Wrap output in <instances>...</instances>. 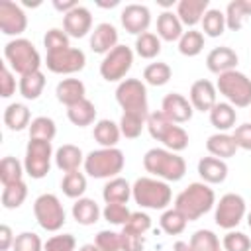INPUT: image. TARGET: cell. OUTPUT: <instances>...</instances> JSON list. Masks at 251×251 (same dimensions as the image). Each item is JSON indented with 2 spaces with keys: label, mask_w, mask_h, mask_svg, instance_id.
I'll return each instance as SVG.
<instances>
[{
  "label": "cell",
  "mask_w": 251,
  "mask_h": 251,
  "mask_svg": "<svg viewBox=\"0 0 251 251\" xmlns=\"http://www.w3.org/2000/svg\"><path fill=\"white\" fill-rule=\"evenodd\" d=\"M27 27V18L24 10L12 0H0V29L6 35L24 33Z\"/></svg>",
  "instance_id": "obj_13"
},
{
  "label": "cell",
  "mask_w": 251,
  "mask_h": 251,
  "mask_svg": "<svg viewBox=\"0 0 251 251\" xmlns=\"http://www.w3.org/2000/svg\"><path fill=\"white\" fill-rule=\"evenodd\" d=\"M25 173L31 178L47 176L51 169V141L43 139H29L25 147Z\"/></svg>",
  "instance_id": "obj_9"
},
{
  "label": "cell",
  "mask_w": 251,
  "mask_h": 251,
  "mask_svg": "<svg viewBox=\"0 0 251 251\" xmlns=\"http://www.w3.org/2000/svg\"><path fill=\"white\" fill-rule=\"evenodd\" d=\"M198 175L202 176L204 182L218 184L224 182L227 176V165L218 159V157H202L198 161Z\"/></svg>",
  "instance_id": "obj_20"
},
{
  "label": "cell",
  "mask_w": 251,
  "mask_h": 251,
  "mask_svg": "<svg viewBox=\"0 0 251 251\" xmlns=\"http://www.w3.org/2000/svg\"><path fill=\"white\" fill-rule=\"evenodd\" d=\"M226 14H222L220 10H208L202 18V29L206 35L210 37H220L226 29Z\"/></svg>",
  "instance_id": "obj_38"
},
{
  "label": "cell",
  "mask_w": 251,
  "mask_h": 251,
  "mask_svg": "<svg viewBox=\"0 0 251 251\" xmlns=\"http://www.w3.org/2000/svg\"><path fill=\"white\" fill-rule=\"evenodd\" d=\"M116 100L124 112L149 116L147 112V90L145 84L137 78H126L116 88Z\"/></svg>",
  "instance_id": "obj_7"
},
{
  "label": "cell",
  "mask_w": 251,
  "mask_h": 251,
  "mask_svg": "<svg viewBox=\"0 0 251 251\" xmlns=\"http://www.w3.org/2000/svg\"><path fill=\"white\" fill-rule=\"evenodd\" d=\"M133 63V53L127 45H116L110 53H106L102 65H100V75L104 80L114 82L126 76V73L131 69Z\"/></svg>",
  "instance_id": "obj_10"
},
{
  "label": "cell",
  "mask_w": 251,
  "mask_h": 251,
  "mask_svg": "<svg viewBox=\"0 0 251 251\" xmlns=\"http://www.w3.org/2000/svg\"><path fill=\"white\" fill-rule=\"evenodd\" d=\"M206 65L212 73L224 75L227 71H233V67L237 65V53L231 47H216L208 53Z\"/></svg>",
  "instance_id": "obj_18"
},
{
  "label": "cell",
  "mask_w": 251,
  "mask_h": 251,
  "mask_svg": "<svg viewBox=\"0 0 251 251\" xmlns=\"http://www.w3.org/2000/svg\"><path fill=\"white\" fill-rule=\"evenodd\" d=\"M84 169L94 178H110L124 169V153L116 147L92 151L84 161Z\"/></svg>",
  "instance_id": "obj_5"
},
{
  "label": "cell",
  "mask_w": 251,
  "mask_h": 251,
  "mask_svg": "<svg viewBox=\"0 0 251 251\" xmlns=\"http://www.w3.org/2000/svg\"><path fill=\"white\" fill-rule=\"evenodd\" d=\"M63 27H65V33L71 37H84L92 27V16L86 8L76 6L73 12L65 14Z\"/></svg>",
  "instance_id": "obj_16"
},
{
  "label": "cell",
  "mask_w": 251,
  "mask_h": 251,
  "mask_svg": "<svg viewBox=\"0 0 251 251\" xmlns=\"http://www.w3.org/2000/svg\"><path fill=\"white\" fill-rule=\"evenodd\" d=\"M120 127L112 122V120H100L94 126V139L102 145V147H114L120 139Z\"/></svg>",
  "instance_id": "obj_33"
},
{
  "label": "cell",
  "mask_w": 251,
  "mask_h": 251,
  "mask_svg": "<svg viewBox=\"0 0 251 251\" xmlns=\"http://www.w3.org/2000/svg\"><path fill=\"white\" fill-rule=\"evenodd\" d=\"M175 251H192V247L188 243H184V241H176L175 243Z\"/></svg>",
  "instance_id": "obj_59"
},
{
  "label": "cell",
  "mask_w": 251,
  "mask_h": 251,
  "mask_svg": "<svg viewBox=\"0 0 251 251\" xmlns=\"http://www.w3.org/2000/svg\"><path fill=\"white\" fill-rule=\"evenodd\" d=\"M96 247L100 251H122V239L116 231H100L96 235Z\"/></svg>",
  "instance_id": "obj_52"
},
{
  "label": "cell",
  "mask_w": 251,
  "mask_h": 251,
  "mask_svg": "<svg viewBox=\"0 0 251 251\" xmlns=\"http://www.w3.org/2000/svg\"><path fill=\"white\" fill-rule=\"evenodd\" d=\"M12 249H14V251H41V239H39V235H35V233L24 231V233L16 235Z\"/></svg>",
  "instance_id": "obj_49"
},
{
  "label": "cell",
  "mask_w": 251,
  "mask_h": 251,
  "mask_svg": "<svg viewBox=\"0 0 251 251\" xmlns=\"http://www.w3.org/2000/svg\"><path fill=\"white\" fill-rule=\"evenodd\" d=\"M67 116H69V120H71V124H75V126H78V127H84V126H90L92 122H94V118H96V108H94V104L90 102V100H80L78 104H75V106H71L69 110H67Z\"/></svg>",
  "instance_id": "obj_29"
},
{
  "label": "cell",
  "mask_w": 251,
  "mask_h": 251,
  "mask_svg": "<svg viewBox=\"0 0 251 251\" xmlns=\"http://www.w3.org/2000/svg\"><path fill=\"white\" fill-rule=\"evenodd\" d=\"M57 133L55 122L51 118L39 116L35 120H31L29 124V139H43V141H51Z\"/></svg>",
  "instance_id": "obj_36"
},
{
  "label": "cell",
  "mask_w": 251,
  "mask_h": 251,
  "mask_svg": "<svg viewBox=\"0 0 251 251\" xmlns=\"http://www.w3.org/2000/svg\"><path fill=\"white\" fill-rule=\"evenodd\" d=\"M57 100L61 104H65L67 108L78 104L80 100H84V84L78 78H65L57 84Z\"/></svg>",
  "instance_id": "obj_21"
},
{
  "label": "cell",
  "mask_w": 251,
  "mask_h": 251,
  "mask_svg": "<svg viewBox=\"0 0 251 251\" xmlns=\"http://www.w3.org/2000/svg\"><path fill=\"white\" fill-rule=\"evenodd\" d=\"M186 218L175 208V210H167L163 216H161V227H163V231L165 233H169V235H178V233H182L184 231V227H186Z\"/></svg>",
  "instance_id": "obj_43"
},
{
  "label": "cell",
  "mask_w": 251,
  "mask_h": 251,
  "mask_svg": "<svg viewBox=\"0 0 251 251\" xmlns=\"http://www.w3.org/2000/svg\"><path fill=\"white\" fill-rule=\"evenodd\" d=\"M131 212L124 206V204H106L104 208V220L116 226H126L129 220Z\"/></svg>",
  "instance_id": "obj_48"
},
{
  "label": "cell",
  "mask_w": 251,
  "mask_h": 251,
  "mask_svg": "<svg viewBox=\"0 0 251 251\" xmlns=\"http://www.w3.org/2000/svg\"><path fill=\"white\" fill-rule=\"evenodd\" d=\"M24 4L29 6V8H35V6H39L41 2H39V0H33V2H31V0H24Z\"/></svg>",
  "instance_id": "obj_61"
},
{
  "label": "cell",
  "mask_w": 251,
  "mask_h": 251,
  "mask_svg": "<svg viewBox=\"0 0 251 251\" xmlns=\"http://www.w3.org/2000/svg\"><path fill=\"white\" fill-rule=\"evenodd\" d=\"M100 8H114V6H118V0H110V2H96Z\"/></svg>",
  "instance_id": "obj_60"
},
{
  "label": "cell",
  "mask_w": 251,
  "mask_h": 251,
  "mask_svg": "<svg viewBox=\"0 0 251 251\" xmlns=\"http://www.w3.org/2000/svg\"><path fill=\"white\" fill-rule=\"evenodd\" d=\"M75 237L71 233H63V235H53L51 239H47L45 243V251H73L75 249Z\"/></svg>",
  "instance_id": "obj_53"
},
{
  "label": "cell",
  "mask_w": 251,
  "mask_h": 251,
  "mask_svg": "<svg viewBox=\"0 0 251 251\" xmlns=\"http://www.w3.org/2000/svg\"><path fill=\"white\" fill-rule=\"evenodd\" d=\"M14 90H16V80H14L12 73L8 71V67L2 65L0 67V96L8 98L14 94Z\"/></svg>",
  "instance_id": "obj_55"
},
{
  "label": "cell",
  "mask_w": 251,
  "mask_h": 251,
  "mask_svg": "<svg viewBox=\"0 0 251 251\" xmlns=\"http://www.w3.org/2000/svg\"><path fill=\"white\" fill-rule=\"evenodd\" d=\"M157 33L165 41H175L182 37V22L173 12H163L157 20Z\"/></svg>",
  "instance_id": "obj_24"
},
{
  "label": "cell",
  "mask_w": 251,
  "mask_h": 251,
  "mask_svg": "<svg viewBox=\"0 0 251 251\" xmlns=\"http://www.w3.org/2000/svg\"><path fill=\"white\" fill-rule=\"evenodd\" d=\"M247 16H251V0H233L227 4L226 24L231 31H237V29H241L243 20Z\"/></svg>",
  "instance_id": "obj_27"
},
{
  "label": "cell",
  "mask_w": 251,
  "mask_h": 251,
  "mask_svg": "<svg viewBox=\"0 0 251 251\" xmlns=\"http://www.w3.org/2000/svg\"><path fill=\"white\" fill-rule=\"evenodd\" d=\"M161 112L173 122V124H184L192 118V104L178 92H171L163 100Z\"/></svg>",
  "instance_id": "obj_15"
},
{
  "label": "cell",
  "mask_w": 251,
  "mask_h": 251,
  "mask_svg": "<svg viewBox=\"0 0 251 251\" xmlns=\"http://www.w3.org/2000/svg\"><path fill=\"white\" fill-rule=\"evenodd\" d=\"M208 12V0H182L178 2L176 16L186 25H196Z\"/></svg>",
  "instance_id": "obj_22"
},
{
  "label": "cell",
  "mask_w": 251,
  "mask_h": 251,
  "mask_svg": "<svg viewBox=\"0 0 251 251\" xmlns=\"http://www.w3.org/2000/svg\"><path fill=\"white\" fill-rule=\"evenodd\" d=\"M161 141H163L171 151H182V149H186V145H188V133H186L180 126L173 124L171 129L163 135Z\"/></svg>",
  "instance_id": "obj_46"
},
{
  "label": "cell",
  "mask_w": 251,
  "mask_h": 251,
  "mask_svg": "<svg viewBox=\"0 0 251 251\" xmlns=\"http://www.w3.org/2000/svg\"><path fill=\"white\" fill-rule=\"evenodd\" d=\"M192 251H220V241L210 229H198L192 237L190 243Z\"/></svg>",
  "instance_id": "obj_44"
},
{
  "label": "cell",
  "mask_w": 251,
  "mask_h": 251,
  "mask_svg": "<svg viewBox=\"0 0 251 251\" xmlns=\"http://www.w3.org/2000/svg\"><path fill=\"white\" fill-rule=\"evenodd\" d=\"M149 22H151V14L141 4H129L122 12V25L126 27V31H129L133 35L145 33L149 27Z\"/></svg>",
  "instance_id": "obj_14"
},
{
  "label": "cell",
  "mask_w": 251,
  "mask_h": 251,
  "mask_svg": "<svg viewBox=\"0 0 251 251\" xmlns=\"http://www.w3.org/2000/svg\"><path fill=\"white\" fill-rule=\"evenodd\" d=\"M204 47V35L196 29H190V31H184L182 37L178 39V51L186 57H194L202 51Z\"/></svg>",
  "instance_id": "obj_39"
},
{
  "label": "cell",
  "mask_w": 251,
  "mask_h": 251,
  "mask_svg": "<svg viewBox=\"0 0 251 251\" xmlns=\"http://www.w3.org/2000/svg\"><path fill=\"white\" fill-rule=\"evenodd\" d=\"M245 214V200L239 194H226L220 198V204L216 208V224L224 229L235 227Z\"/></svg>",
  "instance_id": "obj_12"
},
{
  "label": "cell",
  "mask_w": 251,
  "mask_h": 251,
  "mask_svg": "<svg viewBox=\"0 0 251 251\" xmlns=\"http://www.w3.org/2000/svg\"><path fill=\"white\" fill-rule=\"evenodd\" d=\"M171 75H173V71H171V67H169L167 63H151V65H147L145 71H143V78H145L149 84H153V86H163V84H167V82L171 80Z\"/></svg>",
  "instance_id": "obj_41"
},
{
  "label": "cell",
  "mask_w": 251,
  "mask_h": 251,
  "mask_svg": "<svg viewBox=\"0 0 251 251\" xmlns=\"http://www.w3.org/2000/svg\"><path fill=\"white\" fill-rule=\"evenodd\" d=\"M233 139H235L237 147L251 151V124L239 126V127L235 129V133H233Z\"/></svg>",
  "instance_id": "obj_56"
},
{
  "label": "cell",
  "mask_w": 251,
  "mask_h": 251,
  "mask_svg": "<svg viewBox=\"0 0 251 251\" xmlns=\"http://www.w3.org/2000/svg\"><path fill=\"white\" fill-rule=\"evenodd\" d=\"M33 214L37 224L47 231H57L65 224V210L53 194H41L33 204Z\"/></svg>",
  "instance_id": "obj_8"
},
{
  "label": "cell",
  "mask_w": 251,
  "mask_h": 251,
  "mask_svg": "<svg viewBox=\"0 0 251 251\" xmlns=\"http://www.w3.org/2000/svg\"><path fill=\"white\" fill-rule=\"evenodd\" d=\"M43 45L47 49V53H59V51H65L69 49V35L57 27L49 29L43 37Z\"/></svg>",
  "instance_id": "obj_47"
},
{
  "label": "cell",
  "mask_w": 251,
  "mask_h": 251,
  "mask_svg": "<svg viewBox=\"0 0 251 251\" xmlns=\"http://www.w3.org/2000/svg\"><path fill=\"white\" fill-rule=\"evenodd\" d=\"M220 92L237 108L251 104V80L239 71H227L218 78Z\"/></svg>",
  "instance_id": "obj_6"
},
{
  "label": "cell",
  "mask_w": 251,
  "mask_h": 251,
  "mask_svg": "<svg viewBox=\"0 0 251 251\" xmlns=\"http://www.w3.org/2000/svg\"><path fill=\"white\" fill-rule=\"evenodd\" d=\"M22 163L16 159V157H4L0 161V180L4 186L8 184H14V182H20L22 180Z\"/></svg>",
  "instance_id": "obj_40"
},
{
  "label": "cell",
  "mask_w": 251,
  "mask_h": 251,
  "mask_svg": "<svg viewBox=\"0 0 251 251\" xmlns=\"http://www.w3.org/2000/svg\"><path fill=\"white\" fill-rule=\"evenodd\" d=\"M143 167L147 173L163 176L167 180H180L186 173L184 159L167 149H149L143 157Z\"/></svg>",
  "instance_id": "obj_2"
},
{
  "label": "cell",
  "mask_w": 251,
  "mask_h": 251,
  "mask_svg": "<svg viewBox=\"0 0 251 251\" xmlns=\"http://www.w3.org/2000/svg\"><path fill=\"white\" fill-rule=\"evenodd\" d=\"M131 194L139 206L151 208V210L167 208L171 202V188L165 182L147 178V176L135 180V184L131 186Z\"/></svg>",
  "instance_id": "obj_4"
},
{
  "label": "cell",
  "mask_w": 251,
  "mask_h": 251,
  "mask_svg": "<svg viewBox=\"0 0 251 251\" xmlns=\"http://www.w3.org/2000/svg\"><path fill=\"white\" fill-rule=\"evenodd\" d=\"M147 124V116H141V114H131V112H124L122 120H120V131L127 137V139H135L143 126Z\"/></svg>",
  "instance_id": "obj_37"
},
{
  "label": "cell",
  "mask_w": 251,
  "mask_h": 251,
  "mask_svg": "<svg viewBox=\"0 0 251 251\" xmlns=\"http://www.w3.org/2000/svg\"><path fill=\"white\" fill-rule=\"evenodd\" d=\"M4 57L10 63V67L16 73H20L22 76L39 71V65H41V57H39L37 49L27 39H14V41L6 43Z\"/></svg>",
  "instance_id": "obj_3"
},
{
  "label": "cell",
  "mask_w": 251,
  "mask_h": 251,
  "mask_svg": "<svg viewBox=\"0 0 251 251\" xmlns=\"http://www.w3.org/2000/svg\"><path fill=\"white\" fill-rule=\"evenodd\" d=\"M25 196H27V186L24 180L8 184V186H4V192H2V206L6 210H16L24 204Z\"/></svg>",
  "instance_id": "obj_34"
},
{
  "label": "cell",
  "mask_w": 251,
  "mask_h": 251,
  "mask_svg": "<svg viewBox=\"0 0 251 251\" xmlns=\"http://www.w3.org/2000/svg\"><path fill=\"white\" fill-rule=\"evenodd\" d=\"M14 235H12V229L10 226H0V251H6L14 245Z\"/></svg>",
  "instance_id": "obj_57"
},
{
  "label": "cell",
  "mask_w": 251,
  "mask_h": 251,
  "mask_svg": "<svg viewBox=\"0 0 251 251\" xmlns=\"http://www.w3.org/2000/svg\"><path fill=\"white\" fill-rule=\"evenodd\" d=\"M61 188H63L65 196H69V198H78V196L86 190V178H84V175L78 173V171L67 173V175L63 176Z\"/></svg>",
  "instance_id": "obj_42"
},
{
  "label": "cell",
  "mask_w": 251,
  "mask_h": 251,
  "mask_svg": "<svg viewBox=\"0 0 251 251\" xmlns=\"http://www.w3.org/2000/svg\"><path fill=\"white\" fill-rule=\"evenodd\" d=\"M55 163L57 167L63 171V173H73V171H78L80 163H82V151L76 147V145H63L57 149V155H55Z\"/></svg>",
  "instance_id": "obj_25"
},
{
  "label": "cell",
  "mask_w": 251,
  "mask_h": 251,
  "mask_svg": "<svg viewBox=\"0 0 251 251\" xmlns=\"http://www.w3.org/2000/svg\"><path fill=\"white\" fill-rule=\"evenodd\" d=\"M235 118H237V114H235L233 106L231 104H226V102H220V104H216L210 110V122H212V126L216 129H222V131L233 127L235 126Z\"/></svg>",
  "instance_id": "obj_30"
},
{
  "label": "cell",
  "mask_w": 251,
  "mask_h": 251,
  "mask_svg": "<svg viewBox=\"0 0 251 251\" xmlns=\"http://www.w3.org/2000/svg\"><path fill=\"white\" fill-rule=\"evenodd\" d=\"M206 149H208L214 157H218V159H227V157H233V155H235L237 143H235L233 135L216 133V135H210V137H208Z\"/></svg>",
  "instance_id": "obj_23"
},
{
  "label": "cell",
  "mask_w": 251,
  "mask_h": 251,
  "mask_svg": "<svg viewBox=\"0 0 251 251\" xmlns=\"http://www.w3.org/2000/svg\"><path fill=\"white\" fill-rule=\"evenodd\" d=\"M171 126H173V122H171L161 110H159V112H153V114L147 116V129H149L151 137L157 139V141L163 139V135L171 129Z\"/></svg>",
  "instance_id": "obj_45"
},
{
  "label": "cell",
  "mask_w": 251,
  "mask_h": 251,
  "mask_svg": "<svg viewBox=\"0 0 251 251\" xmlns=\"http://www.w3.org/2000/svg\"><path fill=\"white\" fill-rule=\"evenodd\" d=\"M214 190L204 184V182H192L188 188H184L178 196H176V210L188 220H198L200 216H204L212 206H214Z\"/></svg>",
  "instance_id": "obj_1"
},
{
  "label": "cell",
  "mask_w": 251,
  "mask_h": 251,
  "mask_svg": "<svg viewBox=\"0 0 251 251\" xmlns=\"http://www.w3.org/2000/svg\"><path fill=\"white\" fill-rule=\"evenodd\" d=\"M80 251H100L96 245H82V249Z\"/></svg>",
  "instance_id": "obj_62"
},
{
  "label": "cell",
  "mask_w": 251,
  "mask_h": 251,
  "mask_svg": "<svg viewBox=\"0 0 251 251\" xmlns=\"http://www.w3.org/2000/svg\"><path fill=\"white\" fill-rule=\"evenodd\" d=\"M73 218L76 220V224L80 226H92L98 222L100 218V208L94 200L90 198H78L73 204Z\"/></svg>",
  "instance_id": "obj_26"
},
{
  "label": "cell",
  "mask_w": 251,
  "mask_h": 251,
  "mask_svg": "<svg viewBox=\"0 0 251 251\" xmlns=\"http://www.w3.org/2000/svg\"><path fill=\"white\" fill-rule=\"evenodd\" d=\"M106 204H126L131 196V186L126 178H112L102 192Z\"/></svg>",
  "instance_id": "obj_28"
},
{
  "label": "cell",
  "mask_w": 251,
  "mask_h": 251,
  "mask_svg": "<svg viewBox=\"0 0 251 251\" xmlns=\"http://www.w3.org/2000/svg\"><path fill=\"white\" fill-rule=\"evenodd\" d=\"M84 63H86V57L80 49H75V47H69L65 51H59V53H47V69L51 73H57V75H71V73H78L84 69Z\"/></svg>",
  "instance_id": "obj_11"
},
{
  "label": "cell",
  "mask_w": 251,
  "mask_h": 251,
  "mask_svg": "<svg viewBox=\"0 0 251 251\" xmlns=\"http://www.w3.org/2000/svg\"><path fill=\"white\" fill-rule=\"evenodd\" d=\"M247 224H249V227H251V214H249V218H247Z\"/></svg>",
  "instance_id": "obj_63"
},
{
  "label": "cell",
  "mask_w": 251,
  "mask_h": 251,
  "mask_svg": "<svg viewBox=\"0 0 251 251\" xmlns=\"http://www.w3.org/2000/svg\"><path fill=\"white\" fill-rule=\"evenodd\" d=\"M53 6H55V10L63 12V16H65V14H69V12H73L76 8V2L75 0H55Z\"/></svg>",
  "instance_id": "obj_58"
},
{
  "label": "cell",
  "mask_w": 251,
  "mask_h": 251,
  "mask_svg": "<svg viewBox=\"0 0 251 251\" xmlns=\"http://www.w3.org/2000/svg\"><path fill=\"white\" fill-rule=\"evenodd\" d=\"M124 227H127V229L137 231V233H141V235H143V233L151 227V220H149V216H147V214H143V212H133V214L129 216V220H127V224H126Z\"/></svg>",
  "instance_id": "obj_54"
},
{
  "label": "cell",
  "mask_w": 251,
  "mask_h": 251,
  "mask_svg": "<svg viewBox=\"0 0 251 251\" xmlns=\"http://www.w3.org/2000/svg\"><path fill=\"white\" fill-rule=\"evenodd\" d=\"M190 104L198 112H210L216 106V88L210 80L200 78L190 86Z\"/></svg>",
  "instance_id": "obj_17"
},
{
  "label": "cell",
  "mask_w": 251,
  "mask_h": 251,
  "mask_svg": "<svg viewBox=\"0 0 251 251\" xmlns=\"http://www.w3.org/2000/svg\"><path fill=\"white\" fill-rule=\"evenodd\" d=\"M135 51L139 57L143 59H153L161 53V41L155 33L151 31H145L141 35H137V41H135Z\"/></svg>",
  "instance_id": "obj_35"
},
{
  "label": "cell",
  "mask_w": 251,
  "mask_h": 251,
  "mask_svg": "<svg viewBox=\"0 0 251 251\" xmlns=\"http://www.w3.org/2000/svg\"><path fill=\"white\" fill-rule=\"evenodd\" d=\"M120 239H122V251H143L145 239L141 233L124 227L120 233Z\"/></svg>",
  "instance_id": "obj_51"
},
{
  "label": "cell",
  "mask_w": 251,
  "mask_h": 251,
  "mask_svg": "<svg viewBox=\"0 0 251 251\" xmlns=\"http://www.w3.org/2000/svg\"><path fill=\"white\" fill-rule=\"evenodd\" d=\"M118 43V31L112 24H98L90 37V49L94 53H110Z\"/></svg>",
  "instance_id": "obj_19"
},
{
  "label": "cell",
  "mask_w": 251,
  "mask_h": 251,
  "mask_svg": "<svg viewBox=\"0 0 251 251\" xmlns=\"http://www.w3.org/2000/svg\"><path fill=\"white\" fill-rule=\"evenodd\" d=\"M224 249L226 251H249L251 249V241L241 231H229L224 237Z\"/></svg>",
  "instance_id": "obj_50"
},
{
  "label": "cell",
  "mask_w": 251,
  "mask_h": 251,
  "mask_svg": "<svg viewBox=\"0 0 251 251\" xmlns=\"http://www.w3.org/2000/svg\"><path fill=\"white\" fill-rule=\"evenodd\" d=\"M4 124L12 131H22L29 126V110L24 104H10L4 112Z\"/></svg>",
  "instance_id": "obj_32"
},
{
  "label": "cell",
  "mask_w": 251,
  "mask_h": 251,
  "mask_svg": "<svg viewBox=\"0 0 251 251\" xmlns=\"http://www.w3.org/2000/svg\"><path fill=\"white\" fill-rule=\"evenodd\" d=\"M43 86H45V76H43L41 71L24 75V76L20 78V92H22V96L27 98V100L39 98V94L43 92Z\"/></svg>",
  "instance_id": "obj_31"
}]
</instances>
